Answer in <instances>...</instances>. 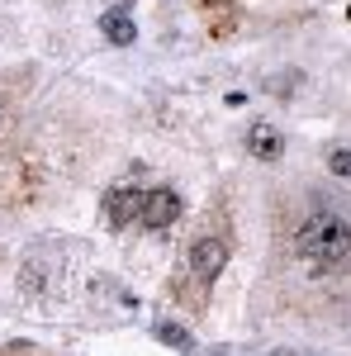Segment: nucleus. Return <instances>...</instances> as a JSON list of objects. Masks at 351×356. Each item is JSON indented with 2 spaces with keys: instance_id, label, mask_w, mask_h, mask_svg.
<instances>
[{
  "instance_id": "f03ea898",
  "label": "nucleus",
  "mask_w": 351,
  "mask_h": 356,
  "mask_svg": "<svg viewBox=\"0 0 351 356\" xmlns=\"http://www.w3.org/2000/svg\"><path fill=\"white\" fill-rule=\"evenodd\" d=\"M223 261H228V247H223V238H199V243L186 252V285L195 290V295H204V290L218 280Z\"/></svg>"
},
{
  "instance_id": "f257e3e1",
  "label": "nucleus",
  "mask_w": 351,
  "mask_h": 356,
  "mask_svg": "<svg viewBox=\"0 0 351 356\" xmlns=\"http://www.w3.org/2000/svg\"><path fill=\"white\" fill-rule=\"evenodd\" d=\"M285 261L309 280H327L351 266V214L332 200H309L285 233Z\"/></svg>"
},
{
  "instance_id": "20e7f679",
  "label": "nucleus",
  "mask_w": 351,
  "mask_h": 356,
  "mask_svg": "<svg viewBox=\"0 0 351 356\" xmlns=\"http://www.w3.org/2000/svg\"><path fill=\"white\" fill-rule=\"evenodd\" d=\"M247 147H252L256 157H266V162H275V157L285 152V138H280V129H270V124H256V129L247 134Z\"/></svg>"
},
{
  "instance_id": "0eeeda50",
  "label": "nucleus",
  "mask_w": 351,
  "mask_h": 356,
  "mask_svg": "<svg viewBox=\"0 0 351 356\" xmlns=\"http://www.w3.org/2000/svg\"><path fill=\"white\" fill-rule=\"evenodd\" d=\"M327 166H332L337 176H351V152L347 147H332V152H327Z\"/></svg>"
},
{
  "instance_id": "423d86ee",
  "label": "nucleus",
  "mask_w": 351,
  "mask_h": 356,
  "mask_svg": "<svg viewBox=\"0 0 351 356\" xmlns=\"http://www.w3.org/2000/svg\"><path fill=\"white\" fill-rule=\"evenodd\" d=\"M105 38H109V43H119V48H129V43L138 38L129 10H109V15H105Z\"/></svg>"
},
{
  "instance_id": "7ed1b4c3",
  "label": "nucleus",
  "mask_w": 351,
  "mask_h": 356,
  "mask_svg": "<svg viewBox=\"0 0 351 356\" xmlns=\"http://www.w3.org/2000/svg\"><path fill=\"white\" fill-rule=\"evenodd\" d=\"M138 219L147 228H166V223L181 219V195L157 186V191H142V204H138Z\"/></svg>"
},
{
  "instance_id": "39448f33",
  "label": "nucleus",
  "mask_w": 351,
  "mask_h": 356,
  "mask_svg": "<svg viewBox=\"0 0 351 356\" xmlns=\"http://www.w3.org/2000/svg\"><path fill=\"white\" fill-rule=\"evenodd\" d=\"M138 204H142V191H109V195H105L109 223H129V219H138Z\"/></svg>"
}]
</instances>
